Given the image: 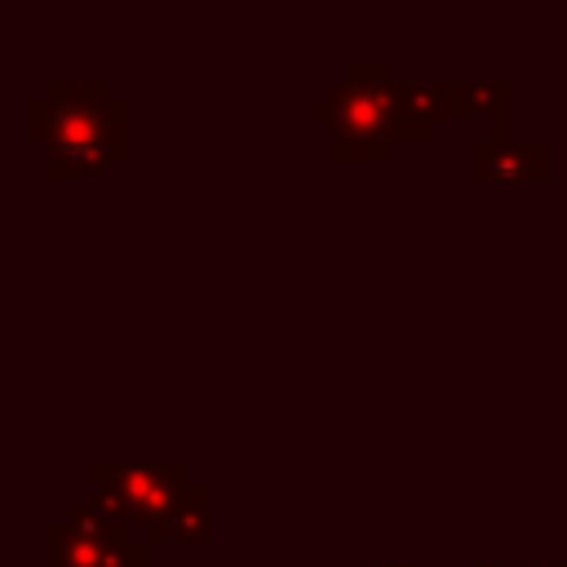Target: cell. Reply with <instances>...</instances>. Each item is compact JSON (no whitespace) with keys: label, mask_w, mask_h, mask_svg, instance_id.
<instances>
[{"label":"cell","mask_w":567,"mask_h":567,"mask_svg":"<svg viewBox=\"0 0 567 567\" xmlns=\"http://www.w3.org/2000/svg\"><path fill=\"white\" fill-rule=\"evenodd\" d=\"M49 567H151V545L128 523H97L71 514L44 527Z\"/></svg>","instance_id":"cell-1"},{"label":"cell","mask_w":567,"mask_h":567,"mask_svg":"<svg viewBox=\"0 0 567 567\" xmlns=\"http://www.w3.org/2000/svg\"><path fill=\"white\" fill-rule=\"evenodd\" d=\"M89 487H106L124 501L128 527H151L190 483L195 474L186 465H89L84 470Z\"/></svg>","instance_id":"cell-3"},{"label":"cell","mask_w":567,"mask_h":567,"mask_svg":"<svg viewBox=\"0 0 567 567\" xmlns=\"http://www.w3.org/2000/svg\"><path fill=\"white\" fill-rule=\"evenodd\" d=\"M470 177L474 182H549L554 177V142L545 137H474L470 142Z\"/></svg>","instance_id":"cell-5"},{"label":"cell","mask_w":567,"mask_h":567,"mask_svg":"<svg viewBox=\"0 0 567 567\" xmlns=\"http://www.w3.org/2000/svg\"><path fill=\"white\" fill-rule=\"evenodd\" d=\"M474 567H505V563H474Z\"/></svg>","instance_id":"cell-10"},{"label":"cell","mask_w":567,"mask_h":567,"mask_svg":"<svg viewBox=\"0 0 567 567\" xmlns=\"http://www.w3.org/2000/svg\"><path fill=\"white\" fill-rule=\"evenodd\" d=\"M120 159H128V102L111 97L106 111L75 133L71 142L53 146L44 159V177L49 182H66V177H97L106 168H115Z\"/></svg>","instance_id":"cell-4"},{"label":"cell","mask_w":567,"mask_h":567,"mask_svg":"<svg viewBox=\"0 0 567 567\" xmlns=\"http://www.w3.org/2000/svg\"><path fill=\"white\" fill-rule=\"evenodd\" d=\"M111 97L115 93L106 80H49L44 93L27 102V133L44 151H53L75 133H84L106 111Z\"/></svg>","instance_id":"cell-2"},{"label":"cell","mask_w":567,"mask_h":567,"mask_svg":"<svg viewBox=\"0 0 567 567\" xmlns=\"http://www.w3.org/2000/svg\"><path fill=\"white\" fill-rule=\"evenodd\" d=\"M328 155L332 159H390L394 155V137L381 124L332 120L328 124Z\"/></svg>","instance_id":"cell-7"},{"label":"cell","mask_w":567,"mask_h":567,"mask_svg":"<svg viewBox=\"0 0 567 567\" xmlns=\"http://www.w3.org/2000/svg\"><path fill=\"white\" fill-rule=\"evenodd\" d=\"M213 536V487L190 483L151 527H142V540L155 545H208Z\"/></svg>","instance_id":"cell-6"},{"label":"cell","mask_w":567,"mask_h":567,"mask_svg":"<svg viewBox=\"0 0 567 567\" xmlns=\"http://www.w3.org/2000/svg\"><path fill=\"white\" fill-rule=\"evenodd\" d=\"M509 80H478L474 84V115H487V137H509Z\"/></svg>","instance_id":"cell-8"},{"label":"cell","mask_w":567,"mask_h":567,"mask_svg":"<svg viewBox=\"0 0 567 567\" xmlns=\"http://www.w3.org/2000/svg\"><path fill=\"white\" fill-rule=\"evenodd\" d=\"M372 567H430V563H372Z\"/></svg>","instance_id":"cell-9"},{"label":"cell","mask_w":567,"mask_h":567,"mask_svg":"<svg viewBox=\"0 0 567 567\" xmlns=\"http://www.w3.org/2000/svg\"><path fill=\"white\" fill-rule=\"evenodd\" d=\"M545 567H567V563H545Z\"/></svg>","instance_id":"cell-11"}]
</instances>
